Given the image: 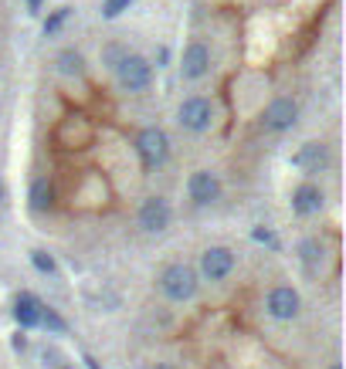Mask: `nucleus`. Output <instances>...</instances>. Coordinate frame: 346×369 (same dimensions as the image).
<instances>
[{
    "label": "nucleus",
    "mask_w": 346,
    "mask_h": 369,
    "mask_svg": "<svg viewBox=\"0 0 346 369\" xmlns=\"http://www.w3.org/2000/svg\"><path fill=\"white\" fill-rule=\"evenodd\" d=\"M160 292L167 295L170 302H190L197 295V271L187 264H170L160 275Z\"/></svg>",
    "instance_id": "obj_1"
},
{
    "label": "nucleus",
    "mask_w": 346,
    "mask_h": 369,
    "mask_svg": "<svg viewBox=\"0 0 346 369\" xmlns=\"http://www.w3.org/2000/svg\"><path fill=\"white\" fill-rule=\"evenodd\" d=\"M112 72L119 78L123 92H146L150 81H153V64L146 62L143 55H133V51H126V58L116 64Z\"/></svg>",
    "instance_id": "obj_2"
},
{
    "label": "nucleus",
    "mask_w": 346,
    "mask_h": 369,
    "mask_svg": "<svg viewBox=\"0 0 346 369\" xmlns=\"http://www.w3.org/2000/svg\"><path fill=\"white\" fill-rule=\"evenodd\" d=\"M177 123H180V129H187V132H207L211 123H214V106H211V98H204V95L184 98L180 108H177Z\"/></svg>",
    "instance_id": "obj_3"
},
{
    "label": "nucleus",
    "mask_w": 346,
    "mask_h": 369,
    "mask_svg": "<svg viewBox=\"0 0 346 369\" xmlns=\"http://www.w3.org/2000/svg\"><path fill=\"white\" fill-rule=\"evenodd\" d=\"M136 153H140L146 169H157V166H163L167 156H170V139H167L163 129L150 125V129H143L140 136H136Z\"/></svg>",
    "instance_id": "obj_4"
},
{
    "label": "nucleus",
    "mask_w": 346,
    "mask_h": 369,
    "mask_svg": "<svg viewBox=\"0 0 346 369\" xmlns=\"http://www.w3.org/2000/svg\"><path fill=\"white\" fill-rule=\"evenodd\" d=\"M299 119V106H296V98H272L265 108V115H262V129L265 132H285V129H292Z\"/></svg>",
    "instance_id": "obj_5"
},
{
    "label": "nucleus",
    "mask_w": 346,
    "mask_h": 369,
    "mask_svg": "<svg viewBox=\"0 0 346 369\" xmlns=\"http://www.w3.org/2000/svg\"><path fill=\"white\" fill-rule=\"evenodd\" d=\"M170 217H173V210L163 197H146L140 207V227L150 234H160L170 227Z\"/></svg>",
    "instance_id": "obj_6"
},
{
    "label": "nucleus",
    "mask_w": 346,
    "mask_h": 369,
    "mask_svg": "<svg viewBox=\"0 0 346 369\" xmlns=\"http://www.w3.org/2000/svg\"><path fill=\"white\" fill-rule=\"evenodd\" d=\"M211 72V47L201 45V41H194V45L184 47V58H180V75L187 78V81H197V78H204Z\"/></svg>",
    "instance_id": "obj_7"
},
{
    "label": "nucleus",
    "mask_w": 346,
    "mask_h": 369,
    "mask_svg": "<svg viewBox=\"0 0 346 369\" xmlns=\"http://www.w3.org/2000/svg\"><path fill=\"white\" fill-rule=\"evenodd\" d=\"M268 315L279 319V322H292L299 315V292L289 288V285L272 288V295H268Z\"/></svg>",
    "instance_id": "obj_8"
},
{
    "label": "nucleus",
    "mask_w": 346,
    "mask_h": 369,
    "mask_svg": "<svg viewBox=\"0 0 346 369\" xmlns=\"http://www.w3.org/2000/svg\"><path fill=\"white\" fill-rule=\"evenodd\" d=\"M201 271L211 281H224V278L235 271V254L228 247H207L204 254H201Z\"/></svg>",
    "instance_id": "obj_9"
},
{
    "label": "nucleus",
    "mask_w": 346,
    "mask_h": 369,
    "mask_svg": "<svg viewBox=\"0 0 346 369\" xmlns=\"http://www.w3.org/2000/svg\"><path fill=\"white\" fill-rule=\"evenodd\" d=\"M187 193H190V200L197 203V207H207V203H214V200L221 197V183H218V176H214L211 169H197V173L190 176Z\"/></svg>",
    "instance_id": "obj_10"
},
{
    "label": "nucleus",
    "mask_w": 346,
    "mask_h": 369,
    "mask_svg": "<svg viewBox=\"0 0 346 369\" xmlns=\"http://www.w3.org/2000/svg\"><path fill=\"white\" fill-rule=\"evenodd\" d=\"M323 200H326V197H323V190H319V186H316V183H302L299 190L292 193V210H296L299 217H313V214L323 210Z\"/></svg>",
    "instance_id": "obj_11"
},
{
    "label": "nucleus",
    "mask_w": 346,
    "mask_h": 369,
    "mask_svg": "<svg viewBox=\"0 0 346 369\" xmlns=\"http://www.w3.org/2000/svg\"><path fill=\"white\" fill-rule=\"evenodd\" d=\"M326 159H330V156H326V146H323V142H306L299 153L292 156V163L299 169H306V173H319V169L326 166Z\"/></svg>",
    "instance_id": "obj_12"
},
{
    "label": "nucleus",
    "mask_w": 346,
    "mask_h": 369,
    "mask_svg": "<svg viewBox=\"0 0 346 369\" xmlns=\"http://www.w3.org/2000/svg\"><path fill=\"white\" fill-rule=\"evenodd\" d=\"M41 302H38V298H34V295H21V298H17V305H14V319H17V325H21V329H34V325H41Z\"/></svg>",
    "instance_id": "obj_13"
},
{
    "label": "nucleus",
    "mask_w": 346,
    "mask_h": 369,
    "mask_svg": "<svg viewBox=\"0 0 346 369\" xmlns=\"http://www.w3.org/2000/svg\"><path fill=\"white\" fill-rule=\"evenodd\" d=\"M28 200H31V210H38V214H41V210H51V207H55V186L48 183L45 176H38L31 183Z\"/></svg>",
    "instance_id": "obj_14"
},
{
    "label": "nucleus",
    "mask_w": 346,
    "mask_h": 369,
    "mask_svg": "<svg viewBox=\"0 0 346 369\" xmlns=\"http://www.w3.org/2000/svg\"><path fill=\"white\" fill-rule=\"evenodd\" d=\"M58 72L62 75H75V78L85 72V62H82V55L75 47H65L62 55H58Z\"/></svg>",
    "instance_id": "obj_15"
},
{
    "label": "nucleus",
    "mask_w": 346,
    "mask_h": 369,
    "mask_svg": "<svg viewBox=\"0 0 346 369\" xmlns=\"http://www.w3.org/2000/svg\"><path fill=\"white\" fill-rule=\"evenodd\" d=\"M72 17V7H58V11H51L45 21V38H51V34H58L65 28V21Z\"/></svg>",
    "instance_id": "obj_16"
},
{
    "label": "nucleus",
    "mask_w": 346,
    "mask_h": 369,
    "mask_svg": "<svg viewBox=\"0 0 346 369\" xmlns=\"http://www.w3.org/2000/svg\"><path fill=\"white\" fill-rule=\"evenodd\" d=\"M31 264L41 275H55V271H58V264H55V258H51L48 251H31Z\"/></svg>",
    "instance_id": "obj_17"
},
{
    "label": "nucleus",
    "mask_w": 346,
    "mask_h": 369,
    "mask_svg": "<svg viewBox=\"0 0 346 369\" xmlns=\"http://www.w3.org/2000/svg\"><path fill=\"white\" fill-rule=\"evenodd\" d=\"M302 258H306V268L316 271V264L323 261V244H319V241H306V244H302Z\"/></svg>",
    "instance_id": "obj_18"
},
{
    "label": "nucleus",
    "mask_w": 346,
    "mask_h": 369,
    "mask_svg": "<svg viewBox=\"0 0 346 369\" xmlns=\"http://www.w3.org/2000/svg\"><path fill=\"white\" fill-rule=\"evenodd\" d=\"M129 4H133V0H106V4H102V17H106V21H116V17H123L129 11Z\"/></svg>",
    "instance_id": "obj_19"
},
{
    "label": "nucleus",
    "mask_w": 346,
    "mask_h": 369,
    "mask_svg": "<svg viewBox=\"0 0 346 369\" xmlns=\"http://www.w3.org/2000/svg\"><path fill=\"white\" fill-rule=\"evenodd\" d=\"M41 325H48L51 332H65V319L55 308H41Z\"/></svg>",
    "instance_id": "obj_20"
},
{
    "label": "nucleus",
    "mask_w": 346,
    "mask_h": 369,
    "mask_svg": "<svg viewBox=\"0 0 346 369\" xmlns=\"http://www.w3.org/2000/svg\"><path fill=\"white\" fill-rule=\"evenodd\" d=\"M123 58H126V47H123V45H109L106 51H102V62L109 64V68H116Z\"/></svg>",
    "instance_id": "obj_21"
},
{
    "label": "nucleus",
    "mask_w": 346,
    "mask_h": 369,
    "mask_svg": "<svg viewBox=\"0 0 346 369\" xmlns=\"http://www.w3.org/2000/svg\"><path fill=\"white\" fill-rule=\"evenodd\" d=\"M255 241H265V244H275V237H272V231H262V227L255 231Z\"/></svg>",
    "instance_id": "obj_22"
},
{
    "label": "nucleus",
    "mask_w": 346,
    "mask_h": 369,
    "mask_svg": "<svg viewBox=\"0 0 346 369\" xmlns=\"http://www.w3.org/2000/svg\"><path fill=\"white\" fill-rule=\"evenodd\" d=\"M41 4H45V0H28V11H31V14H38V11H41Z\"/></svg>",
    "instance_id": "obj_23"
},
{
    "label": "nucleus",
    "mask_w": 346,
    "mask_h": 369,
    "mask_svg": "<svg viewBox=\"0 0 346 369\" xmlns=\"http://www.w3.org/2000/svg\"><path fill=\"white\" fill-rule=\"evenodd\" d=\"M157 369H177V366H170V363H160V366Z\"/></svg>",
    "instance_id": "obj_24"
},
{
    "label": "nucleus",
    "mask_w": 346,
    "mask_h": 369,
    "mask_svg": "<svg viewBox=\"0 0 346 369\" xmlns=\"http://www.w3.org/2000/svg\"><path fill=\"white\" fill-rule=\"evenodd\" d=\"M0 200H4V183H0Z\"/></svg>",
    "instance_id": "obj_25"
},
{
    "label": "nucleus",
    "mask_w": 346,
    "mask_h": 369,
    "mask_svg": "<svg viewBox=\"0 0 346 369\" xmlns=\"http://www.w3.org/2000/svg\"><path fill=\"white\" fill-rule=\"evenodd\" d=\"M330 369H340V363H333V366H330Z\"/></svg>",
    "instance_id": "obj_26"
}]
</instances>
